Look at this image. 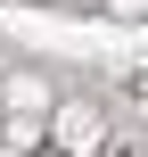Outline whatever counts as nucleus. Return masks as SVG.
<instances>
[{
    "instance_id": "1",
    "label": "nucleus",
    "mask_w": 148,
    "mask_h": 157,
    "mask_svg": "<svg viewBox=\"0 0 148 157\" xmlns=\"http://www.w3.org/2000/svg\"><path fill=\"white\" fill-rule=\"evenodd\" d=\"M49 141H58V157H99V141H107V116H99L91 99H66V108L49 116Z\"/></svg>"
},
{
    "instance_id": "2",
    "label": "nucleus",
    "mask_w": 148,
    "mask_h": 157,
    "mask_svg": "<svg viewBox=\"0 0 148 157\" xmlns=\"http://www.w3.org/2000/svg\"><path fill=\"white\" fill-rule=\"evenodd\" d=\"M0 108H8V116H33V124H41V116H49V75L16 66V75L0 83Z\"/></svg>"
},
{
    "instance_id": "3",
    "label": "nucleus",
    "mask_w": 148,
    "mask_h": 157,
    "mask_svg": "<svg viewBox=\"0 0 148 157\" xmlns=\"http://www.w3.org/2000/svg\"><path fill=\"white\" fill-rule=\"evenodd\" d=\"M107 8H115V17H148V0H107Z\"/></svg>"
},
{
    "instance_id": "4",
    "label": "nucleus",
    "mask_w": 148,
    "mask_h": 157,
    "mask_svg": "<svg viewBox=\"0 0 148 157\" xmlns=\"http://www.w3.org/2000/svg\"><path fill=\"white\" fill-rule=\"evenodd\" d=\"M0 132H8V108H0Z\"/></svg>"
},
{
    "instance_id": "5",
    "label": "nucleus",
    "mask_w": 148,
    "mask_h": 157,
    "mask_svg": "<svg viewBox=\"0 0 148 157\" xmlns=\"http://www.w3.org/2000/svg\"><path fill=\"white\" fill-rule=\"evenodd\" d=\"M41 157H58V149H41Z\"/></svg>"
},
{
    "instance_id": "6",
    "label": "nucleus",
    "mask_w": 148,
    "mask_h": 157,
    "mask_svg": "<svg viewBox=\"0 0 148 157\" xmlns=\"http://www.w3.org/2000/svg\"><path fill=\"white\" fill-rule=\"evenodd\" d=\"M140 157H148V149H140Z\"/></svg>"
}]
</instances>
